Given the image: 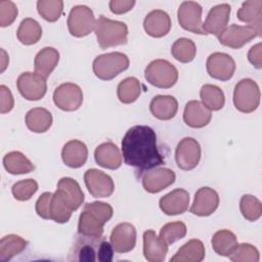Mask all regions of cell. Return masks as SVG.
<instances>
[{
    "label": "cell",
    "instance_id": "cell-15",
    "mask_svg": "<svg viewBox=\"0 0 262 262\" xmlns=\"http://www.w3.org/2000/svg\"><path fill=\"white\" fill-rule=\"evenodd\" d=\"M207 72L213 79L228 81L235 71V61L227 53L214 52L207 59Z\"/></svg>",
    "mask_w": 262,
    "mask_h": 262
},
{
    "label": "cell",
    "instance_id": "cell-51",
    "mask_svg": "<svg viewBox=\"0 0 262 262\" xmlns=\"http://www.w3.org/2000/svg\"><path fill=\"white\" fill-rule=\"evenodd\" d=\"M8 62H9L8 55L6 54L4 49H1V70H0L1 73H3L5 71L6 67L8 66Z\"/></svg>",
    "mask_w": 262,
    "mask_h": 262
},
{
    "label": "cell",
    "instance_id": "cell-42",
    "mask_svg": "<svg viewBox=\"0 0 262 262\" xmlns=\"http://www.w3.org/2000/svg\"><path fill=\"white\" fill-rule=\"evenodd\" d=\"M186 225L182 221H175L165 224L161 230L159 236L167 244H173L186 235Z\"/></svg>",
    "mask_w": 262,
    "mask_h": 262
},
{
    "label": "cell",
    "instance_id": "cell-17",
    "mask_svg": "<svg viewBox=\"0 0 262 262\" xmlns=\"http://www.w3.org/2000/svg\"><path fill=\"white\" fill-rule=\"evenodd\" d=\"M110 243L117 253H128L136 245V229L128 222L119 223L114 227L110 236Z\"/></svg>",
    "mask_w": 262,
    "mask_h": 262
},
{
    "label": "cell",
    "instance_id": "cell-31",
    "mask_svg": "<svg viewBox=\"0 0 262 262\" xmlns=\"http://www.w3.org/2000/svg\"><path fill=\"white\" fill-rule=\"evenodd\" d=\"M26 125L35 133H44L52 125V115L44 107H34L26 115Z\"/></svg>",
    "mask_w": 262,
    "mask_h": 262
},
{
    "label": "cell",
    "instance_id": "cell-12",
    "mask_svg": "<svg viewBox=\"0 0 262 262\" xmlns=\"http://www.w3.org/2000/svg\"><path fill=\"white\" fill-rule=\"evenodd\" d=\"M259 36H261V34L250 26H238L233 24L222 31L218 36V40L220 44L226 47L238 49Z\"/></svg>",
    "mask_w": 262,
    "mask_h": 262
},
{
    "label": "cell",
    "instance_id": "cell-23",
    "mask_svg": "<svg viewBox=\"0 0 262 262\" xmlns=\"http://www.w3.org/2000/svg\"><path fill=\"white\" fill-rule=\"evenodd\" d=\"M168 253V245L157 235V233L148 229L143 233V255L149 262H162Z\"/></svg>",
    "mask_w": 262,
    "mask_h": 262
},
{
    "label": "cell",
    "instance_id": "cell-41",
    "mask_svg": "<svg viewBox=\"0 0 262 262\" xmlns=\"http://www.w3.org/2000/svg\"><path fill=\"white\" fill-rule=\"evenodd\" d=\"M38 13L47 21H56L63 10V2L61 0H39L37 2Z\"/></svg>",
    "mask_w": 262,
    "mask_h": 262
},
{
    "label": "cell",
    "instance_id": "cell-37",
    "mask_svg": "<svg viewBox=\"0 0 262 262\" xmlns=\"http://www.w3.org/2000/svg\"><path fill=\"white\" fill-rule=\"evenodd\" d=\"M141 93V84L135 77H128L122 80L117 88V95L122 103L129 104L137 100Z\"/></svg>",
    "mask_w": 262,
    "mask_h": 262
},
{
    "label": "cell",
    "instance_id": "cell-3",
    "mask_svg": "<svg viewBox=\"0 0 262 262\" xmlns=\"http://www.w3.org/2000/svg\"><path fill=\"white\" fill-rule=\"evenodd\" d=\"M94 32L97 42L102 49L127 43L128 27L123 21L113 20L100 15L95 23Z\"/></svg>",
    "mask_w": 262,
    "mask_h": 262
},
{
    "label": "cell",
    "instance_id": "cell-27",
    "mask_svg": "<svg viewBox=\"0 0 262 262\" xmlns=\"http://www.w3.org/2000/svg\"><path fill=\"white\" fill-rule=\"evenodd\" d=\"M149 111L159 120H171L177 114L178 101L172 95H157L149 103Z\"/></svg>",
    "mask_w": 262,
    "mask_h": 262
},
{
    "label": "cell",
    "instance_id": "cell-19",
    "mask_svg": "<svg viewBox=\"0 0 262 262\" xmlns=\"http://www.w3.org/2000/svg\"><path fill=\"white\" fill-rule=\"evenodd\" d=\"M230 11L231 7L227 3L218 4L212 7L206 17L205 23L203 24V31L205 32V35L212 34L218 37L227 27Z\"/></svg>",
    "mask_w": 262,
    "mask_h": 262
},
{
    "label": "cell",
    "instance_id": "cell-40",
    "mask_svg": "<svg viewBox=\"0 0 262 262\" xmlns=\"http://www.w3.org/2000/svg\"><path fill=\"white\" fill-rule=\"evenodd\" d=\"M239 210L245 219L254 222L261 217L262 204L256 196L244 194L239 201Z\"/></svg>",
    "mask_w": 262,
    "mask_h": 262
},
{
    "label": "cell",
    "instance_id": "cell-18",
    "mask_svg": "<svg viewBox=\"0 0 262 262\" xmlns=\"http://www.w3.org/2000/svg\"><path fill=\"white\" fill-rule=\"evenodd\" d=\"M219 206V195L211 187L204 186L196 190L190 212L193 215L206 217L212 215Z\"/></svg>",
    "mask_w": 262,
    "mask_h": 262
},
{
    "label": "cell",
    "instance_id": "cell-21",
    "mask_svg": "<svg viewBox=\"0 0 262 262\" xmlns=\"http://www.w3.org/2000/svg\"><path fill=\"white\" fill-rule=\"evenodd\" d=\"M143 28L147 35L154 38H161L170 32L171 18L166 11L155 9L146 14L143 20Z\"/></svg>",
    "mask_w": 262,
    "mask_h": 262
},
{
    "label": "cell",
    "instance_id": "cell-30",
    "mask_svg": "<svg viewBox=\"0 0 262 262\" xmlns=\"http://www.w3.org/2000/svg\"><path fill=\"white\" fill-rule=\"evenodd\" d=\"M205 258V246L202 241L192 238L185 243L170 259L171 262H201Z\"/></svg>",
    "mask_w": 262,
    "mask_h": 262
},
{
    "label": "cell",
    "instance_id": "cell-49",
    "mask_svg": "<svg viewBox=\"0 0 262 262\" xmlns=\"http://www.w3.org/2000/svg\"><path fill=\"white\" fill-rule=\"evenodd\" d=\"M248 59L249 61L256 68H262V44L257 43L256 45L252 46L248 52Z\"/></svg>",
    "mask_w": 262,
    "mask_h": 262
},
{
    "label": "cell",
    "instance_id": "cell-48",
    "mask_svg": "<svg viewBox=\"0 0 262 262\" xmlns=\"http://www.w3.org/2000/svg\"><path fill=\"white\" fill-rule=\"evenodd\" d=\"M135 5L134 0H112L108 3L110 9L115 14H123L130 11Z\"/></svg>",
    "mask_w": 262,
    "mask_h": 262
},
{
    "label": "cell",
    "instance_id": "cell-2",
    "mask_svg": "<svg viewBox=\"0 0 262 262\" xmlns=\"http://www.w3.org/2000/svg\"><path fill=\"white\" fill-rule=\"evenodd\" d=\"M113 208L103 202H92L84 206L79 217L78 232L82 235L98 237L103 233V225L113 217Z\"/></svg>",
    "mask_w": 262,
    "mask_h": 262
},
{
    "label": "cell",
    "instance_id": "cell-10",
    "mask_svg": "<svg viewBox=\"0 0 262 262\" xmlns=\"http://www.w3.org/2000/svg\"><path fill=\"white\" fill-rule=\"evenodd\" d=\"M17 90L27 100H39L44 97L47 91V84L44 77L37 73L25 72L19 75L16 81Z\"/></svg>",
    "mask_w": 262,
    "mask_h": 262
},
{
    "label": "cell",
    "instance_id": "cell-45",
    "mask_svg": "<svg viewBox=\"0 0 262 262\" xmlns=\"http://www.w3.org/2000/svg\"><path fill=\"white\" fill-rule=\"evenodd\" d=\"M18 13L14 2L10 0L0 1V26L2 28L10 26L16 18Z\"/></svg>",
    "mask_w": 262,
    "mask_h": 262
},
{
    "label": "cell",
    "instance_id": "cell-36",
    "mask_svg": "<svg viewBox=\"0 0 262 262\" xmlns=\"http://www.w3.org/2000/svg\"><path fill=\"white\" fill-rule=\"evenodd\" d=\"M202 103L210 111H219L224 106L225 96L221 88L216 85L205 84L200 90Z\"/></svg>",
    "mask_w": 262,
    "mask_h": 262
},
{
    "label": "cell",
    "instance_id": "cell-38",
    "mask_svg": "<svg viewBox=\"0 0 262 262\" xmlns=\"http://www.w3.org/2000/svg\"><path fill=\"white\" fill-rule=\"evenodd\" d=\"M73 210L62 199L59 192L56 190L50 200L49 205V220H53L56 223H66L70 220Z\"/></svg>",
    "mask_w": 262,
    "mask_h": 262
},
{
    "label": "cell",
    "instance_id": "cell-16",
    "mask_svg": "<svg viewBox=\"0 0 262 262\" xmlns=\"http://www.w3.org/2000/svg\"><path fill=\"white\" fill-rule=\"evenodd\" d=\"M176 175L174 171L168 168H154L145 171L141 181L143 188L149 193H157L172 185Z\"/></svg>",
    "mask_w": 262,
    "mask_h": 262
},
{
    "label": "cell",
    "instance_id": "cell-34",
    "mask_svg": "<svg viewBox=\"0 0 262 262\" xmlns=\"http://www.w3.org/2000/svg\"><path fill=\"white\" fill-rule=\"evenodd\" d=\"M211 243L216 254L228 257L237 246V238L232 231L221 229L214 233Z\"/></svg>",
    "mask_w": 262,
    "mask_h": 262
},
{
    "label": "cell",
    "instance_id": "cell-29",
    "mask_svg": "<svg viewBox=\"0 0 262 262\" xmlns=\"http://www.w3.org/2000/svg\"><path fill=\"white\" fill-rule=\"evenodd\" d=\"M59 61V52L53 47H44L41 49L34 60L35 73L44 77L45 79L50 76Z\"/></svg>",
    "mask_w": 262,
    "mask_h": 262
},
{
    "label": "cell",
    "instance_id": "cell-43",
    "mask_svg": "<svg viewBox=\"0 0 262 262\" xmlns=\"http://www.w3.org/2000/svg\"><path fill=\"white\" fill-rule=\"evenodd\" d=\"M233 262H258L260 259L259 251L251 244H237L232 253L228 256Z\"/></svg>",
    "mask_w": 262,
    "mask_h": 262
},
{
    "label": "cell",
    "instance_id": "cell-5",
    "mask_svg": "<svg viewBox=\"0 0 262 262\" xmlns=\"http://www.w3.org/2000/svg\"><path fill=\"white\" fill-rule=\"evenodd\" d=\"M145 80L152 86L168 89L178 80V71L174 64L166 59H155L144 70Z\"/></svg>",
    "mask_w": 262,
    "mask_h": 262
},
{
    "label": "cell",
    "instance_id": "cell-13",
    "mask_svg": "<svg viewBox=\"0 0 262 262\" xmlns=\"http://www.w3.org/2000/svg\"><path fill=\"white\" fill-rule=\"evenodd\" d=\"M202 6L194 1H184L177 12L178 23L182 29L193 34L205 35L202 24Z\"/></svg>",
    "mask_w": 262,
    "mask_h": 262
},
{
    "label": "cell",
    "instance_id": "cell-25",
    "mask_svg": "<svg viewBox=\"0 0 262 262\" xmlns=\"http://www.w3.org/2000/svg\"><path fill=\"white\" fill-rule=\"evenodd\" d=\"M88 158V149L84 142L73 139L68 141L61 150L62 162L70 168L82 167Z\"/></svg>",
    "mask_w": 262,
    "mask_h": 262
},
{
    "label": "cell",
    "instance_id": "cell-28",
    "mask_svg": "<svg viewBox=\"0 0 262 262\" xmlns=\"http://www.w3.org/2000/svg\"><path fill=\"white\" fill-rule=\"evenodd\" d=\"M237 18L246 23L257 30L260 34L262 33V1L251 0L243 2L241 8L237 10Z\"/></svg>",
    "mask_w": 262,
    "mask_h": 262
},
{
    "label": "cell",
    "instance_id": "cell-46",
    "mask_svg": "<svg viewBox=\"0 0 262 262\" xmlns=\"http://www.w3.org/2000/svg\"><path fill=\"white\" fill-rule=\"evenodd\" d=\"M52 192L46 191L43 192L39 199L36 202L35 205V209H36V213L38 214V216H40L43 219L49 220V205H50V200L52 196Z\"/></svg>",
    "mask_w": 262,
    "mask_h": 262
},
{
    "label": "cell",
    "instance_id": "cell-39",
    "mask_svg": "<svg viewBox=\"0 0 262 262\" xmlns=\"http://www.w3.org/2000/svg\"><path fill=\"white\" fill-rule=\"evenodd\" d=\"M171 54L180 62H190L193 60L196 54L195 44L188 38H179L173 43L171 47Z\"/></svg>",
    "mask_w": 262,
    "mask_h": 262
},
{
    "label": "cell",
    "instance_id": "cell-22",
    "mask_svg": "<svg viewBox=\"0 0 262 262\" xmlns=\"http://www.w3.org/2000/svg\"><path fill=\"white\" fill-rule=\"evenodd\" d=\"M212 119L211 111L199 100H190L185 104L183 112L184 123L191 128H203Z\"/></svg>",
    "mask_w": 262,
    "mask_h": 262
},
{
    "label": "cell",
    "instance_id": "cell-9",
    "mask_svg": "<svg viewBox=\"0 0 262 262\" xmlns=\"http://www.w3.org/2000/svg\"><path fill=\"white\" fill-rule=\"evenodd\" d=\"M201 160V145L192 137H184L179 141L175 150V161L181 170L194 169Z\"/></svg>",
    "mask_w": 262,
    "mask_h": 262
},
{
    "label": "cell",
    "instance_id": "cell-26",
    "mask_svg": "<svg viewBox=\"0 0 262 262\" xmlns=\"http://www.w3.org/2000/svg\"><path fill=\"white\" fill-rule=\"evenodd\" d=\"M56 190L73 211L78 210L84 202V193L79 183L71 177L60 178Z\"/></svg>",
    "mask_w": 262,
    "mask_h": 262
},
{
    "label": "cell",
    "instance_id": "cell-47",
    "mask_svg": "<svg viewBox=\"0 0 262 262\" xmlns=\"http://www.w3.org/2000/svg\"><path fill=\"white\" fill-rule=\"evenodd\" d=\"M14 106V99L11 91L5 86H0V112L1 114L9 113Z\"/></svg>",
    "mask_w": 262,
    "mask_h": 262
},
{
    "label": "cell",
    "instance_id": "cell-24",
    "mask_svg": "<svg viewBox=\"0 0 262 262\" xmlns=\"http://www.w3.org/2000/svg\"><path fill=\"white\" fill-rule=\"evenodd\" d=\"M95 162L103 168L116 170L122 165V155L119 147L112 141L99 144L94 151Z\"/></svg>",
    "mask_w": 262,
    "mask_h": 262
},
{
    "label": "cell",
    "instance_id": "cell-32",
    "mask_svg": "<svg viewBox=\"0 0 262 262\" xmlns=\"http://www.w3.org/2000/svg\"><path fill=\"white\" fill-rule=\"evenodd\" d=\"M3 166L5 170L12 175L27 174L35 169L33 163L23 152L17 150L10 151L4 156Z\"/></svg>",
    "mask_w": 262,
    "mask_h": 262
},
{
    "label": "cell",
    "instance_id": "cell-1",
    "mask_svg": "<svg viewBox=\"0 0 262 262\" xmlns=\"http://www.w3.org/2000/svg\"><path fill=\"white\" fill-rule=\"evenodd\" d=\"M121 145L125 164L140 173L157 168L165 162L157 144L156 132L148 126L131 127L124 135Z\"/></svg>",
    "mask_w": 262,
    "mask_h": 262
},
{
    "label": "cell",
    "instance_id": "cell-20",
    "mask_svg": "<svg viewBox=\"0 0 262 262\" xmlns=\"http://www.w3.org/2000/svg\"><path fill=\"white\" fill-rule=\"evenodd\" d=\"M160 209L169 216L183 214L189 205V194L183 188H176L160 199Z\"/></svg>",
    "mask_w": 262,
    "mask_h": 262
},
{
    "label": "cell",
    "instance_id": "cell-14",
    "mask_svg": "<svg viewBox=\"0 0 262 262\" xmlns=\"http://www.w3.org/2000/svg\"><path fill=\"white\" fill-rule=\"evenodd\" d=\"M84 182L93 198H108L115 190V183L112 177L94 168L85 172Z\"/></svg>",
    "mask_w": 262,
    "mask_h": 262
},
{
    "label": "cell",
    "instance_id": "cell-50",
    "mask_svg": "<svg viewBox=\"0 0 262 262\" xmlns=\"http://www.w3.org/2000/svg\"><path fill=\"white\" fill-rule=\"evenodd\" d=\"M114 249L105 238L102 239L100 249H99V255H98V261L99 262H111L114 258Z\"/></svg>",
    "mask_w": 262,
    "mask_h": 262
},
{
    "label": "cell",
    "instance_id": "cell-11",
    "mask_svg": "<svg viewBox=\"0 0 262 262\" xmlns=\"http://www.w3.org/2000/svg\"><path fill=\"white\" fill-rule=\"evenodd\" d=\"M53 102L62 111H77L83 103V91L74 83L60 84L53 92Z\"/></svg>",
    "mask_w": 262,
    "mask_h": 262
},
{
    "label": "cell",
    "instance_id": "cell-6",
    "mask_svg": "<svg viewBox=\"0 0 262 262\" xmlns=\"http://www.w3.org/2000/svg\"><path fill=\"white\" fill-rule=\"evenodd\" d=\"M260 89L252 79H242L233 90V104L242 113L250 114L257 110L260 103Z\"/></svg>",
    "mask_w": 262,
    "mask_h": 262
},
{
    "label": "cell",
    "instance_id": "cell-4",
    "mask_svg": "<svg viewBox=\"0 0 262 262\" xmlns=\"http://www.w3.org/2000/svg\"><path fill=\"white\" fill-rule=\"evenodd\" d=\"M129 58L122 52H108L100 54L93 60L92 69L95 76L103 81L117 77L129 68Z\"/></svg>",
    "mask_w": 262,
    "mask_h": 262
},
{
    "label": "cell",
    "instance_id": "cell-33",
    "mask_svg": "<svg viewBox=\"0 0 262 262\" xmlns=\"http://www.w3.org/2000/svg\"><path fill=\"white\" fill-rule=\"evenodd\" d=\"M28 246V242L19 235L8 234L0 241V261L6 262L21 253Z\"/></svg>",
    "mask_w": 262,
    "mask_h": 262
},
{
    "label": "cell",
    "instance_id": "cell-44",
    "mask_svg": "<svg viewBox=\"0 0 262 262\" xmlns=\"http://www.w3.org/2000/svg\"><path fill=\"white\" fill-rule=\"evenodd\" d=\"M38 190V183L34 179H24L14 183L11 187V192L15 200L25 202L30 200Z\"/></svg>",
    "mask_w": 262,
    "mask_h": 262
},
{
    "label": "cell",
    "instance_id": "cell-35",
    "mask_svg": "<svg viewBox=\"0 0 262 262\" xmlns=\"http://www.w3.org/2000/svg\"><path fill=\"white\" fill-rule=\"evenodd\" d=\"M16 37L24 45L36 44L42 37V28L37 20L27 17L21 20L16 32Z\"/></svg>",
    "mask_w": 262,
    "mask_h": 262
},
{
    "label": "cell",
    "instance_id": "cell-7",
    "mask_svg": "<svg viewBox=\"0 0 262 262\" xmlns=\"http://www.w3.org/2000/svg\"><path fill=\"white\" fill-rule=\"evenodd\" d=\"M95 17L91 8L86 5L74 6L68 16V29L72 36L81 38L89 35L95 27Z\"/></svg>",
    "mask_w": 262,
    "mask_h": 262
},
{
    "label": "cell",
    "instance_id": "cell-8",
    "mask_svg": "<svg viewBox=\"0 0 262 262\" xmlns=\"http://www.w3.org/2000/svg\"><path fill=\"white\" fill-rule=\"evenodd\" d=\"M104 236H86L79 233L77 236L70 253V261H79V262H95L98 261L99 249L102 239Z\"/></svg>",
    "mask_w": 262,
    "mask_h": 262
}]
</instances>
